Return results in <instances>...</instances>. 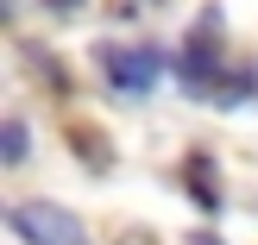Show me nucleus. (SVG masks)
I'll use <instances>...</instances> for the list:
<instances>
[{
  "label": "nucleus",
  "mask_w": 258,
  "mask_h": 245,
  "mask_svg": "<svg viewBox=\"0 0 258 245\" xmlns=\"http://www.w3.org/2000/svg\"><path fill=\"white\" fill-rule=\"evenodd\" d=\"M7 226L25 245H88L82 220H76L70 208H57V201H19V208L7 214Z\"/></svg>",
  "instance_id": "nucleus-1"
},
{
  "label": "nucleus",
  "mask_w": 258,
  "mask_h": 245,
  "mask_svg": "<svg viewBox=\"0 0 258 245\" xmlns=\"http://www.w3.org/2000/svg\"><path fill=\"white\" fill-rule=\"evenodd\" d=\"M101 75H107L113 88H126V95H145V88H158L164 82V50H151V44H107L101 50Z\"/></svg>",
  "instance_id": "nucleus-2"
},
{
  "label": "nucleus",
  "mask_w": 258,
  "mask_h": 245,
  "mask_svg": "<svg viewBox=\"0 0 258 245\" xmlns=\"http://www.w3.org/2000/svg\"><path fill=\"white\" fill-rule=\"evenodd\" d=\"M214 75H221V63H214V50L202 44V32H196V44L183 50V88L202 95V88H214Z\"/></svg>",
  "instance_id": "nucleus-3"
},
{
  "label": "nucleus",
  "mask_w": 258,
  "mask_h": 245,
  "mask_svg": "<svg viewBox=\"0 0 258 245\" xmlns=\"http://www.w3.org/2000/svg\"><path fill=\"white\" fill-rule=\"evenodd\" d=\"M189 195L202 201V208H221V189H214V170H208V157H189Z\"/></svg>",
  "instance_id": "nucleus-4"
},
{
  "label": "nucleus",
  "mask_w": 258,
  "mask_h": 245,
  "mask_svg": "<svg viewBox=\"0 0 258 245\" xmlns=\"http://www.w3.org/2000/svg\"><path fill=\"white\" fill-rule=\"evenodd\" d=\"M246 95H258V69H233L221 88H214V101H221V107H239Z\"/></svg>",
  "instance_id": "nucleus-5"
},
{
  "label": "nucleus",
  "mask_w": 258,
  "mask_h": 245,
  "mask_svg": "<svg viewBox=\"0 0 258 245\" xmlns=\"http://www.w3.org/2000/svg\"><path fill=\"white\" fill-rule=\"evenodd\" d=\"M25 151H32L25 120H7V126H0V157H7V164H25Z\"/></svg>",
  "instance_id": "nucleus-6"
},
{
  "label": "nucleus",
  "mask_w": 258,
  "mask_h": 245,
  "mask_svg": "<svg viewBox=\"0 0 258 245\" xmlns=\"http://www.w3.org/2000/svg\"><path fill=\"white\" fill-rule=\"evenodd\" d=\"M139 7H145V0H113V13H120V19H139Z\"/></svg>",
  "instance_id": "nucleus-7"
},
{
  "label": "nucleus",
  "mask_w": 258,
  "mask_h": 245,
  "mask_svg": "<svg viewBox=\"0 0 258 245\" xmlns=\"http://www.w3.org/2000/svg\"><path fill=\"white\" fill-rule=\"evenodd\" d=\"M189 245H227L221 233H196V239H189Z\"/></svg>",
  "instance_id": "nucleus-8"
},
{
  "label": "nucleus",
  "mask_w": 258,
  "mask_h": 245,
  "mask_svg": "<svg viewBox=\"0 0 258 245\" xmlns=\"http://www.w3.org/2000/svg\"><path fill=\"white\" fill-rule=\"evenodd\" d=\"M44 7H57V13H76V7H82V0H44Z\"/></svg>",
  "instance_id": "nucleus-9"
}]
</instances>
